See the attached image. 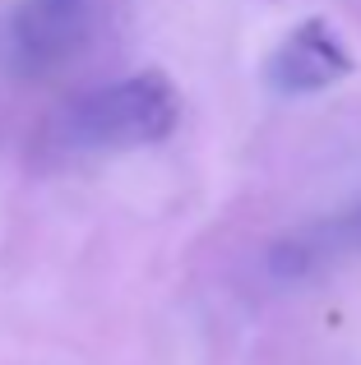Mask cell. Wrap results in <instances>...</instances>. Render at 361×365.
Segmentation results:
<instances>
[{"mask_svg": "<svg viewBox=\"0 0 361 365\" xmlns=\"http://www.w3.org/2000/svg\"><path fill=\"white\" fill-rule=\"evenodd\" d=\"M352 74V51L338 37V28L329 19H306L278 42V51L264 65L269 88L288 93V98H306V93L334 88L338 79Z\"/></svg>", "mask_w": 361, "mask_h": 365, "instance_id": "2", "label": "cell"}, {"mask_svg": "<svg viewBox=\"0 0 361 365\" xmlns=\"http://www.w3.org/2000/svg\"><path fill=\"white\" fill-rule=\"evenodd\" d=\"M347 259H361V204L325 217V222H310L301 232H292L288 241L273 250V273L278 277H306L315 268L347 264Z\"/></svg>", "mask_w": 361, "mask_h": 365, "instance_id": "3", "label": "cell"}, {"mask_svg": "<svg viewBox=\"0 0 361 365\" xmlns=\"http://www.w3.org/2000/svg\"><path fill=\"white\" fill-rule=\"evenodd\" d=\"M180 125V93L167 74L139 70L88 93L70 111V134L88 148H144Z\"/></svg>", "mask_w": 361, "mask_h": 365, "instance_id": "1", "label": "cell"}, {"mask_svg": "<svg viewBox=\"0 0 361 365\" xmlns=\"http://www.w3.org/2000/svg\"><path fill=\"white\" fill-rule=\"evenodd\" d=\"M56 5H70V0H56Z\"/></svg>", "mask_w": 361, "mask_h": 365, "instance_id": "4", "label": "cell"}]
</instances>
